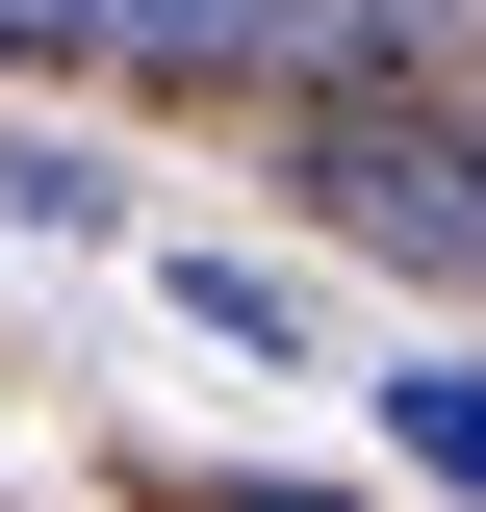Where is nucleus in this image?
I'll return each mask as SVG.
<instances>
[{
	"instance_id": "f257e3e1",
	"label": "nucleus",
	"mask_w": 486,
	"mask_h": 512,
	"mask_svg": "<svg viewBox=\"0 0 486 512\" xmlns=\"http://www.w3.org/2000/svg\"><path fill=\"white\" fill-rule=\"evenodd\" d=\"M307 205L359 256H410V282H486V128H410V103H307Z\"/></svg>"
},
{
	"instance_id": "f03ea898",
	"label": "nucleus",
	"mask_w": 486,
	"mask_h": 512,
	"mask_svg": "<svg viewBox=\"0 0 486 512\" xmlns=\"http://www.w3.org/2000/svg\"><path fill=\"white\" fill-rule=\"evenodd\" d=\"M384 436H410V487L486 512V359H384Z\"/></svg>"
},
{
	"instance_id": "7ed1b4c3",
	"label": "nucleus",
	"mask_w": 486,
	"mask_h": 512,
	"mask_svg": "<svg viewBox=\"0 0 486 512\" xmlns=\"http://www.w3.org/2000/svg\"><path fill=\"white\" fill-rule=\"evenodd\" d=\"M154 282H180V333H205V359H307V308H282V282H256V256H205V231H180V256H154Z\"/></svg>"
},
{
	"instance_id": "20e7f679",
	"label": "nucleus",
	"mask_w": 486,
	"mask_h": 512,
	"mask_svg": "<svg viewBox=\"0 0 486 512\" xmlns=\"http://www.w3.org/2000/svg\"><path fill=\"white\" fill-rule=\"evenodd\" d=\"M205 512H359V487H205Z\"/></svg>"
}]
</instances>
